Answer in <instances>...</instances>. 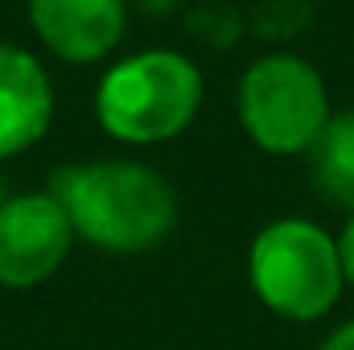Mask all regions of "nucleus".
<instances>
[{
	"instance_id": "nucleus-10",
	"label": "nucleus",
	"mask_w": 354,
	"mask_h": 350,
	"mask_svg": "<svg viewBox=\"0 0 354 350\" xmlns=\"http://www.w3.org/2000/svg\"><path fill=\"white\" fill-rule=\"evenodd\" d=\"M317 350H354V322H346V326H338L326 342Z\"/></svg>"
},
{
	"instance_id": "nucleus-11",
	"label": "nucleus",
	"mask_w": 354,
	"mask_h": 350,
	"mask_svg": "<svg viewBox=\"0 0 354 350\" xmlns=\"http://www.w3.org/2000/svg\"><path fill=\"white\" fill-rule=\"evenodd\" d=\"M4 202H8V194H4V185H0V206H4Z\"/></svg>"
},
{
	"instance_id": "nucleus-7",
	"label": "nucleus",
	"mask_w": 354,
	"mask_h": 350,
	"mask_svg": "<svg viewBox=\"0 0 354 350\" xmlns=\"http://www.w3.org/2000/svg\"><path fill=\"white\" fill-rule=\"evenodd\" d=\"M54 120V87L29 50L0 42V161L37 145Z\"/></svg>"
},
{
	"instance_id": "nucleus-3",
	"label": "nucleus",
	"mask_w": 354,
	"mask_h": 350,
	"mask_svg": "<svg viewBox=\"0 0 354 350\" xmlns=\"http://www.w3.org/2000/svg\"><path fill=\"white\" fill-rule=\"evenodd\" d=\"M248 280L272 313L288 322H317L342 297L338 239L309 219H276L252 239Z\"/></svg>"
},
{
	"instance_id": "nucleus-6",
	"label": "nucleus",
	"mask_w": 354,
	"mask_h": 350,
	"mask_svg": "<svg viewBox=\"0 0 354 350\" xmlns=\"http://www.w3.org/2000/svg\"><path fill=\"white\" fill-rule=\"evenodd\" d=\"M29 21L62 62L107 58L128 29V0H29Z\"/></svg>"
},
{
	"instance_id": "nucleus-5",
	"label": "nucleus",
	"mask_w": 354,
	"mask_h": 350,
	"mask_svg": "<svg viewBox=\"0 0 354 350\" xmlns=\"http://www.w3.org/2000/svg\"><path fill=\"white\" fill-rule=\"evenodd\" d=\"M71 243L75 227L50 190L8 198L0 206V284L37 288L62 268Z\"/></svg>"
},
{
	"instance_id": "nucleus-9",
	"label": "nucleus",
	"mask_w": 354,
	"mask_h": 350,
	"mask_svg": "<svg viewBox=\"0 0 354 350\" xmlns=\"http://www.w3.org/2000/svg\"><path fill=\"white\" fill-rule=\"evenodd\" d=\"M338 260H342V276L354 284V214L342 227V235H338Z\"/></svg>"
},
{
	"instance_id": "nucleus-1",
	"label": "nucleus",
	"mask_w": 354,
	"mask_h": 350,
	"mask_svg": "<svg viewBox=\"0 0 354 350\" xmlns=\"http://www.w3.org/2000/svg\"><path fill=\"white\" fill-rule=\"evenodd\" d=\"M50 194L62 202L75 239H87L115 256L157 248L177 223L169 181L140 161L66 165L50 177Z\"/></svg>"
},
{
	"instance_id": "nucleus-8",
	"label": "nucleus",
	"mask_w": 354,
	"mask_h": 350,
	"mask_svg": "<svg viewBox=\"0 0 354 350\" xmlns=\"http://www.w3.org/2000/svg\"><path fill=\"white\" fill-rule=\"evenodd\" d=\"M309 177L330 206L354 214V111L330 116L309 149Z\"/></svg>"
},
{
	"instance_id": "nucleus-2",
	"label": "nucleus",
	"mask_w": 354,
	"mask_h": 350,
	"mask_svg": "<svg viewBox=\"0 0 354 350\" xmlns=\"http://www.w3.org/2000/svg\"><path fill=\"white\" fill-rule=\"evenodd\" d=\"M202 107V71L177 50H140L115 62L95 91V116L124 145L174 140Z\"/></svg>"
},
{
	"instance_id": "nucleus-4",
	"label": "nucleus",
	"mask_w": 354,
	"mask_h": 350,
	"mask_svg": "<svg viewBox=\"0 0 354 350\" xmlns=\"http://www.w3.org/2000/svg\"><path fill=\"white\" fill-rule=\"evenodd\" d=\"M235 103L252 145L272 157L309 153L334 116L317 66L297 54H268L252 62L239 79Z\"/></svg>"
}]
</instances>
